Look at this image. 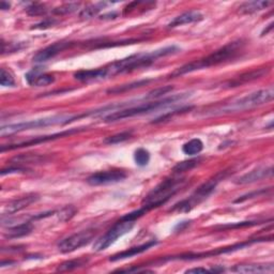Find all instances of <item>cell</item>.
Listing matches in <instances>:
<instances>
[{"label":"cell","mask_w":274,"mask_h":274,"mask_svg":"<svg viewBox=\"0 0 274 274\" xmlns=\"http://www.w3.org/2000/svg\"><path fill=\"white\" fill-rule=\"evenodd\" d=\"M179 51L180 49L176 45L166 46V47H163V49L153 51V52L129 56L124 59H121V60L115 61L109 66L104 67V69L106 71L107 78L119 75V74L131 73V72H133V71H136L139 69L148 68L149 66L156 62L158 59L177 54Z\"/></svg>","instance_id":"1"},{"label":"cell","mask_w":274,"mask_h":274,"mask_svg":"<svg viewBox=\"0 0 274 274\" xmlns=\"http://www.w3.org/2000/svg\"><path fill=\"white\" fill-rule=\"evenodd\" d=\"M273 98H274V89L272 86H270L268 88L249 93L245 95V97L237 98L224 104L208 107L202 114L206 117H213V116L228 115V114L249 111L271 102Z\"/></svg>","instance_id":"2"},{"label":"cell","mask_w":274,"mask_h":274,"mask_svg":"<svg viewBox=\"0 0 274 274\" xmlns=\"http://www.w3.org/2000/svg\"><path fill=\"white\" fill-rule=\"evenodd\" d=\"M243 46H244V43L242 40L230 42L228 44L224 45L223 47H221V49L217 50L216 52H213L212 54L208 55L205 58H201L199 59V60L192 61V62L186 64L180 68L176 69L170 76L172 78L179 77L187 73L195 72V71L208 69L211 67L219 66L224 62H227L230 60V59H234L237 57V55L243 50Z\"/></svg>","instance_id":"3"},{"label":"cell","mask_w":274,"mask_h":274,"mask_svg":"<svg viewBox=\"0 0 274 274\" xmlns=\"http://www.w3.org/2000/svg\"><path fill=\"white\" fill-rule=\"evenodd\" d=\"M88 114L84 115H57V116H51V117H45L41 119H35V120H30L26 122H19V123H13V124H8V125H3L0 129V133L3 136L6 135H11L14 133H19L23 131L27 130H32V129H39V128H47V127H54V125H64L67 123L72 122L78 118L85 117Z\"/></svg>","instance_id":"4"},{"label":"cell","mask_w":274,"mask_h":274,"mask_svg":"<svg viewBox=\"0 0 274 274\" xmlns=\"http://www.w3.org/2000/svg\"><path fill=\"white\" fill-rule=\"evenodd\" d=\"M184 98H186V95H184V94H176V95H172V97H170V98H166V99H163L160 101L150 102V103H142V104H139V105L134 106V107H130V109L119 110V111H116V112L110 114L109 116H106L104 118V121L105 122H115V121H119V120H123V119H127V118L149 114V113L156 112V111L162 109V107L172 105V104L176 103L177 101H180Z\"/></svg>","instance_id":"5"},{"label":"cell","mask_w":274,"mask_h":274,"mask_svg":"<svg viewBox=\"0 0 274 274\" xmlns=\"http://www.w3.org/2000/svg\"><path fill=\"white\" fill-rule=\"evenodd\" d=\"M184 181V179H178V178H168L163 180L144 198L142 205L146 206L149 211L163 206L182 187Z\"/></svg>","instance_id":"6"},{"label":"cell","mask_w":274,"mask_h":274,"mask_svg":"<svg viewBox=\"0 0 274 274\" xmlns=\"http://www.w3.org/2000/svg\"><path fill=\"white\" fill-rule=\"evenodd\" d=\"M227 176V172H221L210 178L205 183H202L195 192L191 195L187 199H184L180 201L179 204L175 205V207L172 209L173 211H179V212H188L195 208L197 205H199L201 201L207 199L213 192L218 184Z\"/></svg>","instance_id":"7"},{"label":"cell","mask_w":274,"mask_h":274,"mask_svg":"<svg viewBox=\"0 0 274 274\" xmlns=\"http://www.w3.org/2000/svg\"><path fill=\"white\" fill-rule=\"evenodd\" d=\"M133 227H134V222L120 219V221L117 222L109 231L102 237H100L98 240H95V242L93 243V251L94 252L105 251L106 248H109L112 244H114L117 241V239L131 231V229Z\"/></svg>","instance_id":"8"},{"label":"cell","mask_w":274,"mask_h":274,"mask_svg":"<svg viewBox=\"0 0 274 274\" xmlns=\"http://www.w3.org/2000/svg\"><path fill=\"white\" fill-rule=\"evenodd\" d=\"M267 241V239H255V240H248L245 242H241V243H237L227 247H221L219 249H216V251H210L207 253H198V254H183V255H179V256H173L170 258H164L161 259V261H167V260H196V259H200V258H209V257H213V256H218L221 254H226V253H233L235 251H238V249H242L246 246H249L253 243L256 242H260V241Z\"/></svg>","instance_id":"9"},{"label":"cell","mask_w":274,"mask_h":274,"mask_svg":"<svg viewBox=\"0 0 274 274\" xmlns=\"http://www.w3.org/2000/svg\"><path fill=\"white\" fill-rule=\"evenodd\" d=\"M94 237H95V233L93 230H84V231L74 234L59 242L58 249L65 254L72 253L76 251V249L90 243L93 240Z\"/></svg>","instance_id":"10"},{"label":"cell","mask_w":274,"mask_h":274,"mask_svg":"<svg viewBox=\"0 0 274 274\" xmlns=\"http://www.w3.org/2000/svg\"><path fill=\"white\" fill-rule=\"evenodd\" d=\"M84 129H73V130H68V131H62V132H59V133H55L52 135H46V136H39V137H34L25 141H20V142H16V144H11V145H5L2 146V152L5 151H9V150H14V149H18V148H24V147H30V146H34V145H38V144H42V142H46V141H51V140H55L58 138H61L71 134H74V133H78L80 131H82Z\"/></svg>","instance_id":"11"},{"label":"cell","mask_w":274,"mask_h":274,"mask_svg":"<svg viewBox=\"0 0 274 274\" xmlns=\"http://www.w3.org/2000/svg\"><path fill=\"white\" fill-rule=\"evenodd\" d=\"M127 178V174L122 171H106L99 172L87 178V183L92 186L106 185L118 183Z\"/></svg>","instance_id":"12"},{"label":"cell","mask_w":274,"mask_h":274,"mask_svg":"<svg viewBox=\"0 0 274 274\" xmlns=\"http://www.w3.org/2000/svg\"><path fill=\"white\" fill-rule=\"evenodd\" d=\"M40 199L39 195L37 194H29L26 196H23L19 198H16L14 200L10 201L9 204L6 206V208L4 209L3 212V217L6 216H12V214H15L24 209H26L27 207H29L30 205L34 204V202H37Z\"/></svg>","instance_id":"13"},{"label":"cell","mask_w":274,"mask_h":274,"mask_svg":"<svg viewBox=\"0 0 274 274\" xmlns=\"http://www.w3.org/2000/svg\"><path fill=\"white\" fill-rule=\"evenodd\" d=\"M71 44L72 43H70V42H57L50 46H47L33 57V61L38 64L49 61L51 60V59L55 58L58 54H60L65 50L69 49Z\"/></svg>","instance_id":"14"},{"label":"cell","mask_w":274,"mask_h":274,"mask_svg":"<svg viewBox=\"0 0 274 274\" xmlns=\"http://www.w3.org/2000/svg\"><path fill=\"white\" fill-rule=\"evenodd\" d=\"M272 176H273L272 166H269V167H259L241 176L240 178H238L236 183L237 184H249V183L260 181L263 179H267V178H271Z\"/></svg>","instance_id":"15"},{"label":"cell","mask_w":274,"mask_h":274,"mask_svg":"<svg viewBox=\"0 0 274 274\" xmlns=\"http://www.w3.org/2000/svg\"><path fill=\"white\" fill-rule=\"evenodd\" d=\"M157 243H158L157 240H150V241H148V242H146L144 244H140L138 246L131 247L129 249H125V251H123V252L115 254L114 256H112L110 258V260L111 261H119V260H123V259H127V258H131L133 256L142 254V253L147 252L148 249H150L154 245H157Z\"/></svg>","instance_id":"16"},{"label":"cell","mask_w":274,"mask_h":274,"mask_svg":"<svg viewBox=\"0 0 274 274\" xmlns=\"http://www.w3.org/2000/svg\"><path fill=\"white\" fill-rule=\"evenodd\" d=\"M233 272L237 273H273L274 266L273 264H245V265H237L230 269Z\"/></svg>","instance_id":"17"},{"label":"cell","mask_w":274,"mask_h":274,"mask_svg":"<svg viewBox=\"0 0 274 274\" xmlns=\"http://www.w3.org/2000/svg\"><path fill=\"white\" fill-rule=\"evenodd\" d=\"M204 19V15H202L199 11H188L184 12V13L176 16L170 24L168 28H176L179 26L187 25V24L197 23Z\"/></svg>","instance_id":"18"},{"label":"cell","mask_w":274,"mask_h":274,"mask_svg":"<svg viewBox=\"0 0 274 274\" xmlns=\"http://www.w3.org/2000/svg\"><path fill=\"white\" fill-rule=\"evenodd\" d=\"M74 78L82 82H91V81H98V80L107 78V74L104 68L92 69V70H81L74 74Z\"/></svg>","instance_id":"19"},{"label":"cell","mask_w":274,"mask_h":274,"mask_svg":"<svg viewBox=\"0 0 274 274\" xmlns=\"http://www.w3.org/2000/svg\"><path fill=\"white\" fill-rule=\"evenodd\" d=\"M26 80L29 85L35 87H43L51 85L55 81V77L51 74L41 73L40 70H33L30 71L26 74Z\"/></svg>","instance_id":"20"},{"label":"cell","mask_w":274,"mask_h":274,"mask_svg":"<svg viewBox=\"0 0 274 274\" xmlns=\"http://www.w3.org/2000/svg\"><path fill=\"white\" fill-rule=\"evenodd\" d=\"M272 5V2H267V0H254V2H246L242 4L239 7V11L242 14H253L256 12L268 9Z\"/></svg>","instance_id":"21"},{"label":"cell","mask_w":274,"mask_h":274,"mask_svg":"<svg viewBox=\"0 0 274 274\" xmlns=\"http://www.w3.org/2000/svg\"><path fill=\"white\" fill-rule=\"evenodd\" d=\"M268 72V70L266 69H257L255 71H252V72H247L245 74L240 75L239 77H236L235 79L228 81L227 87H237V86H240L242 84H245V82L248 81H252L254 79H257L261 76H264L266 73Z\"/></svg>","instance_id":"22"},{"label":"cell","mask_w":274,"mask_h":274,"mask_svg":"<svg viewBox=\"0 0 274 274\" xmlns=\"http://www.w3.org/2000/svg\"><path fill=\"white\" fill-rule=\"evenodd\" d=\"M32 229H33L32 224L30 222H25L9 228L6 234V237H8L9 239H16V238H22L29 235L32 231Z\"/></svg>","instance_id":"23"},{"label":"cell","mask_w":274,"mask_h":274,"mask_svg":"<svg viewBox=\"0 0 274 274\" xmlns=\"http://www.w3.org/2000/svg\"><path fill=\"white\" fill-rule=\"evenodd\" d=\"M151 81V79H141V80H137L134 82H131V84H127V85H121V86H117L115 88H111L107 90V93H113V94H118V93H122V92H128L131 90H134L137 88H140L142 86H145Z\"/></svg>","instance_id":"24"},{"label":"cell","mask_w":274,"mask_h":274,"mask_svg":"<svg viewBox=\"0 0 274 274\" xmlns=\"http://www.w3.org/2000/svg\"><path fill=\"white\" fill-rule=\"evenodd\" d=\"M109 4L107 3H98V4H93L85 9H82L79 13V16L84 19H89L94 16H97L100 12L107 6Z\"/></svg>","instance_id":"25"},{"label":"cell","mask_w":274,"mask_h":274,"mask_svg":"<svg viewBox=\"0 0 274 274\" xmlns=\"http://www.w3.org/2000/svg\"><path fill=\"white\" fill-rule=\"evenodd\" d=\"M204 149V142H202L199 138H193L189 141L185 142L182 147L183 153L187 154V156H195L198 154Z\"/></svg>","instance_id":"26"},{"label":"cell","mask_w":274,"mask_h":274,"mask_svg":"<svg viewBox=\"0 0 274 274\" xmlns=\"http://www.w3.org/2000/svg\"><path fill=\"white\" fill-rule=\"evenodd\" d=\"M87 259H73V260H68L66 263H62L61 265H59L57 268L58 272H68V271H73L75 269L84 267L87 264Z\"/></svg>","instance_id":"27"},{"label":"cell","mask_w":274,"mask_h":274,"mask_svg":"<svg viewBox=\"0 0 274 274\" xmlns=\"http://www.w3.org/2000/svg\"><path fill=\"white\" fill-rule=\"evenodd\" d=\"M133 135V131L130 130V131H124V132L121 133H118L112 136L106 137L104 139V142L106 145H117V144H120V142H123L128 139H130Z\"/></svg>","instance_id":"28"},{"label":"cell","mask_w":274,"mask_h":274,"mask_svg":"<svg viewBox=\"0 0 274 274\" xmlns=\"http://www.w3.org/2000/svg\"><path fill=\"white\" fill-rule=\"evenodd\" d=\"M80 7L79 3H70V4H65L60 7H58L53 10V13L56 15H66V14H71L73 12L77 11L78 8Z\"/></svg>","instance_id":"29"},{"label":"cell","mask_w":274,"mask_h":274,"mask_svg":"<svg viewBox=\"0 0 274 274\" xmlns=\"http://www.w3.org/2000/svg\"><path fill=\"white\" fill-rule=\"evenodd\" d=\"M200 162V159H192V160H187V161H183L178 163L175 167H174V172L175 173H184V172H188L191 170H193L194 167L198 165V163Z\"/></svg>","instance_id":"30"},{"label":"cell","mask_w":274,"mask_h":274,"mask_svg":"<svg viewBox=\"0 0 274 274\" xmlns=\"http://www.w3.org/2000/svg\"><path fill=\"white\" fill-rule=\"evenodd\" d=\"M134 160L138 166H140V167H144V166L148 165L150 161V153L148 150L144 148H139L134 153Z\"/></svg>","instance_id":"31"},{"label":"cell","mask_w":274,"mask_h":274,"mask_svg":"<svg viewBox=\"0 0 274 274\" xmlns=\"http://www.w3.org/2000/svg\"><path fill=\"white\" fill-rule=\"evenodd\" d=\"M0 84L3 87H14L16 84L14 76L4 68L0 70Z\"/></svg>","instance_id":"32"},{"label":"cell","mask_w":274,"mask_h":274,"mask_svg":"<svg viewBox=\"0 0 274 274\" xmlns=\"http://www.w3.org/2000/svg\"><path fill=\"white\" fill-rule=\"evenodd\" d=\"M75 213H76V209L72 206L65 207L61 210H59L56 212L58 220L60 222H67V221L71 220L75 216Z\"/></svg>","instance_id":"33"},{"label":"cell","mask_w":274,"mask_h":274,"mask_svg":"<svg viewBox=\"0 0 274 274\" xmlns=\"http://www.w3.org/2000/svg\"><path fill=\"white\" fill-rule=\"evenodd\" d=\"M26 12L29 15L37 16V15H42L46 12V9L43 5L38 4V3H32L26 8Z\"/></svg>","instance_id":"34"},{"label":"cell","mask_w":274,"mask_h":274,"mask_svg":"<svg viewBox=\"0 0 274 274\" xmlns=\"http://www.w3.org/2000/svg\"><path fill=\"white\" fill-rule=\"evenodd\" d=\"M174 89L173 86H166V87H162V88H158L156 90H152L151 92L148 93L147 95V99H159L163 95L167 94L170 91H172Z\"/></svg>","instance_id":"35"},{"label":"cell","mask_w":274,"mask_h":274,"mask_svg":"<svg viewBox=\"0 0 274 274\" xmlns=\"http://www.w3.org/2000/svg\"><path fill=\"white\" fill-rule=\"evenodd\" d=\"M267 193V189H259V191H255V192H252V193H248V194H245L241 197H239L238 199L235 200L236 204H239V202H243L249 198H253V197H257V196H261Z\"/></svg>","instance_id":"36"},{"label":"cell","mask_w":274,"mask_h":274,"mask_svg":"<svg viewBox=\"0 0 274 274\" xmlns=\"http://www.w3.org/2000/svg\"><path fill=\"white\" fill-rule=\"evenodd\" d=\"M56 24L55 19H51V18H47L44 19L43 22L37 24V25H34L32 27V29H45V28H50L51 26H54Z\"/></svg>","instance_id":"37"},{"label":"cell","mask_w":274,"mask_h":274,"mask_svg":"<svg viewBox=\"0 0 274 274\" xmlns=\"http://www.w3.org/2000/svg\"><path fill=\"white\" fill-rule=\"evenodd\" d=\"M259 223L257 222H242L240 224H237V225H225V226H221V229H226V228H236V227H246V226H254V225H258Z\"/></svg>","instance_id":"38"},{"label":"cell","mask_w":274,"mask_h":274,"mask_svg":"<svg viewBox=\"0 0 274 274\" xmlns=\"http://www.w3.org/2000/svg\"><path fill=\"white\" fill-rule=\"evenodd\" d=\"M25 171V168L23 167H19V166H11V167L9 168H4L2 171V176H5L6 174H12V173H20V172H24Z\"/></svg>","instance_id":"39"},{"label":"cell","mask_w":274,"mask_h":274,"mask_svg":"<svg viewBox=\"0 0 274 274\" xmlns=\"http://www.w3.org/2000/svg\"><path fill=\"white\" fill-rule=\"evenodd\" d=\"M185 273H189V274H204V273H212L211 269H206V268H192V269H188L185 271Z\"/></svg>","instance_id":"40"},{"label":"cell","mask_w":274,"mask_h":274,"mask_svg":"<svg viewBox=\"0 0 274 274\" xmlns=\"http://www.w3.org/2000/svg\"><path fill=\"white\" fill-rule=\"evenodd\" d=\"M10 7H11L10 3H7V2L0 3V9L2 10H8V9H10Z\"/></svg>","instance_id":"41"},{"label":"cell","mask_w":274,"mask_h":274,"mask_svg":"<svg viewBox=\"0 0 274 274\" xmlns=\"http://www.w3.org/2000/svg\"><path fill=\"white\" fill-rule=\"evenodd\" d=\"M272 28H273V23H271V24H270L269 27H268V29H265L263 32H261V35H265V33L267 34V33H268V32H269V31H270Z\"/></svg>","instance_id":"42"},{"label":"cell","mask_w":274,"mask_h":274,"mask_svg":"<svg viewBox=\"0 0 274 274\" xmlns=\"http://www.w3.org/2000/svg\"><path fill=\"white\" fill-rule=\"evenodd\" d=\"M106 16H107V15H103V16H102V18H103V17H106ZM110 16H112L113 18H115V17L117 16V13H111V14H110ZM110 18H111V17H110Z\"/></svg>","instance_id":"43"}]
</instances>
